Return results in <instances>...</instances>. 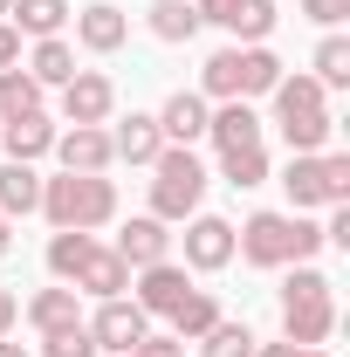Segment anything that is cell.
<instances>
[{"mask_svg": "<svg viewBox=\"0 0 350 357\" xmlns=\"http://www.w3.org/2000/svg\"><path fill=\"white\" fill-rule=\"evenodd\" d=\"M323 248V227L303 213H248L234 227V255L248 268H296Z\"/></svg>", "mask_w": 350, "mask_h": 357, "instance_id": "cell-1", "label": "cell"}, {"mask_svg": "<svg viewBox=\"0 0 350 357\" xmlns=\"http://www.w3.org/2000/svg\"><path fill=\"white\" fill-rule=\"evenodd\" d=\"M35 213H48V227L62 234H96V227L117 213V185L103 172H62V178H42V206Z\"/></svg>", "mask_w": 350, "mask_h": 357, "instance_id": "cell-2", "label": "cell"}, {"mask_svg": "<svg viewBox=\"0 0 350 357\" xmlns=\"http://www.w3.org/2000/svg\"><path fill=\"white\" fill-rule=\"evenodd\" d=\"M282 83V62H275V48L248 42V48H220L206 55V69H199V96H213V103H254L268 89Z\"/></svg>", "mask_w": 350, "mask_h": 357, "instance_id": "cell-3", "label": "cell"}, {"mask_svg": "<svg viewBox=\"0 0 350 357\" xmlns=\"http://www.w3.org/2000/svg\"><path fill=\"white\" fill-rule=\"evenodd\" d=\"M330 289L337 282L323 268H309V261L289 268V282H282V344H323L337 330V296Z\"/></svg>", "mask_w": 350, "mask_h": 357, "instance_id": "cell-4", "label": "cell"}, {"mask_svg": "<svg viewBox=\"0 0 350 357\" xmlns=\"http://www.w3.org/2000/svg\"><path fill=\"white\" fill-rule=\"evenodd\" d=\"M268 96H275V131L289 137V151H323L330 144L337 117H330V89L316 76H282Z\"/></svg>", "mask_w": 350, "mask_h": 357, "instance_id": "cell-5", "label": "cell"}, {"mask_svg": "<svg viewBox=\"0 0 350 357\" xmlns=\"http://www.w3.org/2000/svg\"><path fill=\"white\" fill-rule=\"evenodd\" d=\"M206 199V165L192 158V144H165L151 158V220H192Z\"/></svg>", "mask_w": 350, "mask_h": 357, "instance_id": "cell-6", "label": "cell"}, {"mask_svg": "<svg viewBox=\"0 0 350 357\" xmlns=\"http://www.w3.org/2000/svg\"><path fill=\"white\" fill-rule=\"evenodd\" d=\"M289 206L309 213V206H350V158L344 151H289Z\"/></svg>", "mask_w": 350, "mask_h": 357, "instance_id": "cell-7", "label": "cell"}, {"mask_svg": "<svg viewBox=\"0 0 350 357\" xmlns=\"http://www.w3.org/2000/svg\"><path fill=\"white\" fill-rule=\"evenodd\" d=\"M83 330H89V344H96V351L124 357V351L137 344V337H151V316L137 310L131 296H110V303H96V316H89Z\"/></svg>", "mask_w": 350, "mask_h": 357, "instance_id": "cell-8", "label": "cell"}, {"mask_svg": "<svg viewBox=\"0 0 350 357\" xmlns=\"http://www.w3.org/2000/svg\"><path fill=\"white\" fill-rule=\"evenodd\" d=\"M110 110H117V83H110V76L76 69V76L62 83V117H69V124H110Z\"/></svg>", "mask_w": 350, "mask_h": 357, "instance_id": "cell-9", "label": "cell"}, {"mask_svg": "<svg viewBox=\"0 0 350 357\" xmlns=\"http://www.w3.org/2000/svg\"><path fill=\"white\" fill-rule=\"evenodd\" d=\"M227 261H234V220L192 213V220H185V268L213 275V268H227Z\"/></svg>", "mask_w": 350, "mask_h": 357, "instance_id": "cell-10", "label": "cell"}, {"mask_svg": "<svg viewBox=\"0 0 350 357\" xmlns=\"http://www.w3.org/2000/svg\"><path fill=\"white\" fill-rule=\"evenodd\" d=\"M55 158H62V172H110V165H117L103 124H69V131H55Z\"/></svg>", "mask_w": 350, "mask_h": 357, "instance_id": "cell-11", "label": "cell"}, {"mask_svg": "<svg viewBox=\"0 0 350 357\" xmlns=\"http://www.w3.org/2000/svg\"><path fill=\"white\" fill-rule=\"evenodd\" d=\"M185 296H192V282H185V268H178V261H151V268H137V296H131V303H137L144 316H172Z\"/></svg>", "mask_w": 350, "mask_h": 357, "instance_id": "cell-12", "label": "cell"}, {"mask_svg": "<svg viewBox=\"0 0 350 357\" xmlns=\"http://www.w3.org/2000/svg\"><path fill=\"white\" fill-rule=\"evenodd\" d=\"M76 42H83L89 55H117V48L131 42V14H124V7H110V0H96V7L76 14Z\"/></svg>", "mask_w": 350, "mask_h": 357, "instance_id": "cell-13", "label": "cell"}, {"mask_svg": "<svg viewBox=\"0 0 350 357\" xmlns=\"http://www.w3.org/2000/svg\"><path fill=\"white\" fill-rule=\"evenodd\" d=\"M124 289H131V261H124L117 248H89L83 268H76V296L110 303V296H124Z\"/></svg>", "mask_w": 350, "mask_h": 357, "instance_id": "cell-14", "label": "cell"}, {"mask_svg": "<svg viewBox=\"0 0 350 357\" xmlns=\"http://www.w3.org/2000/svg\"><path fill=\"white\" fill-rule=\"evenodd\" d=\"M206 117H213V103L199 89H178L158 110V131H165V144H192V137H206Z\"/></svg>", "mask_w": 350, "mask_h": 357, "instance_id": "cell-15", "label": "cell"}, {"mask_svg": "<svg viewBox=\"0 0 350 357\" xmlns=\"http://www.w3.org/2000/svg\"><path fill=\"white\" fill-rule=\"evenodd\" d=\"M0 144H7V158H14V165H35V158H48V151H55V124H48L42 110L7 117V124H0Z\"/></svg>", "mask_w": 350, "mask_h": 357, "instance_id": "cell-16", "label": "cell"}, {"mask_svg": "<svg viewBox=\"0 0 350 357\" xmlns=\"http://www.w3.org/2000/svg\"><path fill=\"white\" fill-rule=\"evenodd\" d=\"M110 151L124 158V165H151L158 151H165V131H158V117H144V110H131L117 131H110Z\"/></svg>", "mask_w": 350, "mask_h": 357, "instance_id": "cell-17", "label": "cell"}, {"mask_svg": "<svg viewBox=\"0 0 350 357\" xmlns=\"http://www.w3.org/2000/svg\"><path fill=\"white\" fill-rule=\"evenodd\" d=\"M117 255H124L131 268L172 261V234H165V220H151V213H144V220H131L124 234H117Z\"/></svg>", "mask_w": 350, "mask_h": 357, "instance_id": "cell-18", "label": "cell"}, {"mask_svg": "<svg viewBox=\"0 0 350 357\" xmlns=\"http://www.w3.org/2000/svg\"><path fill=\"white\" fill-rule=\"evenodd\" d=\"M28 323H35L42 337L76 330V323H83V296H76V289H42V296H28Z\"/></svg>", "mask_w": 350, "mask_h": 357, "instance_id": "cell-19", "label": "cell"}, {"mask_svg": "<svg viewBox=\"0 0 350 357\" xmlns=\"http://www.w3.org/2000/svg\"><path fill=\"white\" fill-rule=\"evenodd\" d=\"M206 137H213L220 151H234V144H261V117H254V103H220L213 117H206Z\"/></svg>", "mask_w": 350, "mask_h": 357, "instance_id": "cell-20", "label": "cell"}, {"mask_svg": "<svg viewBox=\"0 0 350 357\" xmlns=\"http://www.w3.org/2000/svg\"><path fill=\"white\" fill-rule=\"evenodd\" d=\"M35 206H42V172L7 158V165H0V213L21 220V213H35Z\"/></svg>", "mask_w": 350, "mask_h": 357, "instance_id": "cell-21", "label": "cell"}, {"mask_svg": "<svg viewBox=\"0 0 350 357\" xmlns=\"http://www.w3.org/2000/svg\"><path fill=\"white\" fill-rule=\"evenodd\" d=\"M69 14H76L69 0H14V7H7V21H14L21 35H35V42L62 35V28H69Z\"/></svg>", "mask_w": 350, "mask_h": 357, "instance_id": "cell-22", "label": "cell"}, {"mask_svg": "<svg viewBox=\"0 0 350 357\" xmlns=\"http://www.w3.org/2000/svg\"><path fill=\"white\" fill-rule=\"evenodd\" d=\"M213 323H220V296H213V289H192V296L172 310V337H178V344H199Z\"/></svg>", "mask_w": 350, "mask_h": 357, "instance_id": "cell-23", "label": "cell"}, {"mask_svg": "<svg viewBox=\"0 0 350 357\" xmlns=\"http://www.w3.org/2000/svg\"><path fill=\"white\" fill-rule=\"evenodd\" d=\"M28 76H35L42 89H48V83L62 89L69 76H76V48L62 42V35H48V42H35V55H28Z\"/></svg>", "mask_w": 350, "mask_h": 357, "instance_id": "cell-24", "label": "cell"}, {"mask_svg": "<svg viewBox=\"0 0 350 357\" xmlns=\"http://www.w3.org/2000/svg\"><path fill=\"white\" fill-rule=\"evenodd\" d=\"M151 35L158 42H192L199 35V7L192 0H151Z\"/></svg>", "mask_w": 350, "mask_h": 357, "instance_id": "cell-25", "label": "cell"}, {"mask_svg": "<svg viewBox=\"0 0 350 357\" xmlns=\"http://www.w3.org/2000/svg\"><path fill=\"white\" fill-rule=\"evenodd\" d=\"M268 28H275V0H234V14H227V35L248 48V42H268Z\"/></svg>", "mask_w": 350, "mask_h": 357, "instance_id": "cell-26", "label": "cell"}, {"mask_svg": "<svg viewBox=\"0 0 350 357\" xmlns=\"http://www.w3.org/2000/svg\"><path fill=\"white\" fill-rule=\"evenodd\" d=\"M192 351H199V357H254V330L220 316V323L206 330V337H199V344H192Z\"/></svg>", "mask_w": 350, "mask_h": 357, "instance_id": "cell-27", "label": "cell"}, {"mask_svg": "<svg viewBox=\"0 0 350 357\" xmlns=\"http://www.w3.org/2000/svg\"><path fill=\"white\" fill-rule=\"evenodd\" d=\"M323 89H350V42L344 35H323L316 42V69H309Z\"/></svg>", "mask_w": 350, "mask_h": 357, "instance_id": "cell-28", "label": "cell"}, {"mask_svg": "<svg viewBox=\"0 0 350 357\" xmlns=\"http://www.w3.org/2000/svg\"><path fill=\"white\" fill-rule=\"evenodd\" d=\"M42 110V83L28 69H0V117H28Z\"/></svg>", "mask_w": 350, "mask_h": 357, "instance_id": "cell-29", "label": "cell"}, {"mask_svg": "<svg viewBox=\"0 0 350 357\" xmlns=\"http://www.w3.org/2000/svg\"><path fill=\"white\" fill-rule=\"evenodd\" d=\"M220 178H227V185H261V178H268V151H261V144L220 151Z\"/></svg>", "mask_w": 350, "mask_h": 357, "instance_id": "cell-30", "label": "cell"}, {"mask_svg": "<svg viewBox=\"0 0 350 357\" xmlns=\"http://www.w3.org/2000/svg\"><path fill=\"white\" fill-rule=\"evenodd\" d=\"M89 248H96L89 234H69V227H62V234L48 241V275H55V282H76V268H83Z\"/></svg>", "mask_w": 350, "mask_h": 357, "instance_id": "cell-31", "label": "cell"}, {"mask_svg": "<svg viewBox=\"0 0 350 357\" xmlns=\"http://www.w3.org/2000/svg\"><path fill=\"white\" fill-rule=\"evenodd\" d=\"M48 351L42 357H96V344H89V330L76 323V330H55V337H42Z\"/></svg>", "mask_w": 350, "mask_h": 357, "instance_id": "cell-32", "label": "cell"}, {"mask_svg": "<svg viewBox=\"0 0 350 357\" xmlns=\"http://www.w3.org/2000/svg\"><path fill=\"white\" fill-rule=\"evenodd\" d=\"M185 351H192V344H178V337H137L124 357H185Z\"/></svg>", "mask_w": 350, "mask_h": 357, "instance_id": "cell-33", "label": "cell"}, {"mask_svg": "<svg viewBox=\"0 0 350 357\" xmlns=\"http://www.w3.org/2000/svg\"><path fill=\"white\" fill-rule=\"evenodd\" d=\"M303 14H309V21H323V28H337V21L350 14V0H303Z\"/></svg>", "mask_w": 350, "mask_h": 357, "instance_id": "cell-34", "label": "cell"}, {"mask_svg": "<svg viewBox=\"0 0 350 357\" xmlns=\"http://www.w3.org/2000/svg\"><path fill=\"white\" fill-rule=\"evenodd\" d=\"M254 357H330L323 344H254Z\"/></svg>", "mask_w": 350, "mask_h": 357, "instance_id": "cell-35", "label": "cell"}, {"mask_svg": "<svg viewBox=\"0 0 350 357\" xmlns=\"http://www.w3.org/2000/svg\"><path fill=\"white\" fill-rule=\"evenodd\" d=\"M14 62H21V28L0 21V69H14Z\"/></svg>", "mask_w": 350, "mask_h": 357, "instance_id": "cell-36", "label": "cell"}, {"mask_svg": "<svg viewBox=\"0 0 350 357\" xmlns=\"http://www.w3.org/2000/svg\"><path fill=\"white\" fill-rule=\"evenodd\" d=\"M14 316H21V303H14V289H0V337L14 330Z\"/></svg>", "mask_w": 350, "mask_h": 357, "instance_id": "cell-37", "label": "cell"}, {"mask_svg": "<svg viewBox=\"0 0 350 357\" xmlns=\"http://www.w3.org/2000/svg\"><path fill=\"white\" fill-rule=\"evenodd\" d=\"M7 248H14V220L0 213V255H7Z\"/></svg>", "mask_w": 350, "mask_h": 357, "instance_id": "cell-38", "label": "cell"}, {"mask_svg": "<svg viewBox=\"0 0 350 357\" xmlns=\"http://www.w3.org/2000/svg\"><path fill=\"white\" fill-rule=\"evenodd\" d=\"M0 357H28V351H21V344H7V337H0Z\"/></svg>", "mask_w": 350, "mask_h": 357, "instance_id": "cell-39", "label": "cell"}, {"mask_svg": "<svg viewBox=\"0 0 350 357\" xmlns=\"http://www.w3.org/2000/svg\"><path fill=\"white\" fill-rule=\"evenodd\" d=\"M7 7H14V0H0V21H7Z\"/></svg>", "mask_w": 350, "mask_h": 357, "instance_id": "cell-40", "label": "cell"}, {"mask_svg": "<svg viewBox=\"0 0 350 357\" xmlns=\"http://www.w3.org/2000/svg\"><path fill=\"white\" fill-rule=\"evenodd\" d=\"M0 124H7V117H0Z\"/></svg>", "mask_w": 350, "mask_h": 357, "instance_id": "cell-41", "label": "cell"}]
</instances>
